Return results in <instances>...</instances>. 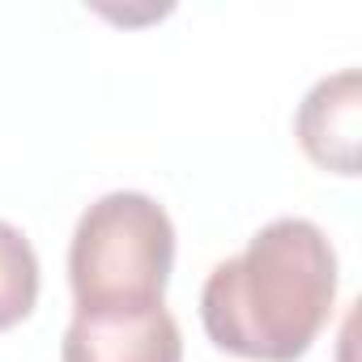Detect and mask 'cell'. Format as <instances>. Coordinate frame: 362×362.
Returning a JSON list of instances; mask_svg holds the SVG:
<instances>
[{
	"mask_svg": "<svg viewBox=\"0 0 362 362\" xmlns=\"http://www.w3.org/2000/svg\"><path fill=\"white\" fill-rule=\"evenodd\" d=\"M337 252L307 218L260 226L247 247L205 277L201 324L209 341L252 362H298L332 320Z\"/></svg>",
	"mask_w": 362,
	"mask_h": 362,
	"instance_id": "1",
	"label": "cell"
},
{
	"mask_svg": "<svg viewBox=\"0 0 362 362\" xmlns=\"http://www.w3.org/2000/svg\"><path fill=\"white\" fill-rule=\"evenodd\" d=\"M175 264L170 214L145 192L98 197L69 243V286L77 311L162 307Z\"/></svg>",
	"mask_w": 362,
	"mask_h": 362,
	"instance_id": "2",
	"label": "cell"
},
{
	"mask_svg": "<svg viewBox=\"0 0 362 362\" xmlns=\"http://www.w3.org/2000/svg\"><path fill=\"white\" fill-rule=\"evenodd\" d=\"M60 362H184V337L166 307L73 311Z\"/></svg>",
	"mask_w": 362,
	"mask_h": 362,
	"instance_id": "3",
	"label": "cell"
},
{
	"mask_svg": "<svg viewBox=\"0 0 362 362\" xmlns=\"http://www.w3.org/2000/svg\"><path fill=\"white\" fill-rule=\"evenodd\" d=\"M358 132H362V77L358 69H341L320 77L294 115V136L303 153L332 175H358Z\"/></svg>",
	"mask_w": 362,
	"mask_h": 362,
	"instance_id": "4",
	"label": "cell"
},
{
	"mask_svg": "<svg viewBox=\"0 0 362 362\" xmlns=\"http://www.w3.org/2000/svg\"><path fill=\"white\" fill-rule=\"evenodd\" d=\"M35 303H39V256L13 222H0V332L22 324L35 311Z\"/></svg>",
	"mask_w": 362,
	"mask_h": 362,
	"instance_id": "5",
	"label": "cell"
}]
</instances>
